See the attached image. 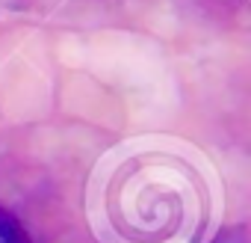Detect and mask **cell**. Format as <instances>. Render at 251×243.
Instances as JSON below:
<instances>
[{
    "label": "cell",
    "instance_id": "obj_1",
    "mask_svg": "<svg viewBox=\"0 0 251 243\" xmlns=\"http://www.w3.org/2000/svg\"><path fill=\"white\" fill-rule=\"evenodd\" d=\"M0 243H33L27 231L21 228V222L12 213H6L3 208H0Z\"/></svg>",
    "mask_w": 251,
    "mask_h": 243
}]
</instances>
